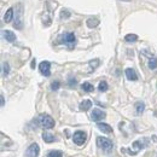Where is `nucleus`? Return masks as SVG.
I'll list each match as a JSON object with an SVG mask.
<instances>
[{"label":"nucleus","instance_id":"nucleus-1","mask_svg":"<svg viewBox=\"0 0 157 157\" xmlns=\"http://www.w3.org/2000/svg\"><path fill=\"white\" fill-rule=\"evenodd\" d=\"M39 123L40 126L45 129H51L55 127V120L47 114H41L39 116Z\"/></svg>","mask_w":157,"mask_h":157},{"label":"nucleus","instance_id":"nucleus-2","mask_svg":"<svg viewBox=\"0 0 157 157\" xmlns=\"http://www.w3.org/2000/svg\"><path fill=\"white\" fill-rule=\"evenodd\" d=\"M97 145L99 147L105 151V152H110L113 150V141L109 139V138H105V137H98L97 138Z\"/></svg>","mask_w":157,"mask_h":157},{"label":"nucleus","instance_id":"nucleus-3","mask_svg":"<svg viewBox=\"0 0 157 157\" xmlns=\"http://www.w3.org/2000/svg\"><path fill=\"white\" fill-rule=\"evenodd\" d=\"M75 41H76V38H75V34H74V33H65V34H63L62 38H60V42L68 45L70 48L74 47Z\"/></svg>","mask_w":157,"mask_h":157},{"label":"nucleus","instance_id":"nucleus-4","mask_svg":"<svg viewBox=\"0 0 157 157\" xmlns=\"http://www.w3.org/2000/svg\"><path fill=\"white\" fill-rule=\"evenodd\" d=\"M86 139H87V134H86V132H83V131H76V132L74 133V136H73V140H74V143H75L76 145H82V144H85Z\"/></svg>","mask_w":157,"mask_h":157},{"label":"nucleus","instance_id":"nucleus-5","mask_svg":"<svg viewBox=\"0 0 157 157\" xmlns=\"http://www.w3.org/2000/svg\"><path fill=\"white\" fill-rule=\"evenodd\" d=\"M40 154V147L36 143H33L27 150H25V157H38Z\"/></svg>","mask_w":157,"mask_h":157},{"label":"nucleus","instance_id":"nucleus-6","mask_svg":"<svg viewBox=\"0 0 157 157\" xmlns=\"http://www.w3.org/2000/svg\"><path fill=\"white\" fill-rule=\"evenodd\" d=\"M39 70L44 76H50L51 75V64H50V62H47V60L41 62L39 65Z\"/></svg>","mask_w":157,"mask_h":157},{"label":"nucleus","instance_id":"nucleus-7","mask_svg":"<svg viewBox=\"0 0 157 157\" xmlns=\"http://www.w3.org/2000/svg\"><path fill=\"white\" fill-rule=\"evenodd\" d=\"M91 118H92L93 121H96V122H99L100 120L105 118V113L101 111L100 109H93L92 115H91Z\"/></svg>","mask_w":157,"mask_h":157},{"label":"nucleus","instance_id":"nucleus-8","mask_svg":"<svg viewBox=\"0 0 157 157\" xmlns=\"http://www.w3.org/2000/svg\"><path fill=\"white\" fill-rule=\"evenodd\" d=\"M124 74H126V78H128L129 81H137L138 80L137 73H136V70L132 69V68H127L126 71H124Z\"/></svg>","mask_w":157,"mask_h":157},{"label":"nucleus","instance_id":"nucleus-9","mask_svg":"<svg viewBox=\"0 0 157 157\" xmlns=\"http://www.w3.org/2000/svg\"><path fill=\"white\" fill-rule=\"evenodd\" d=\"M97 127H98L99 131L103 132V133H106V134L113 133V128H111V126H109L108 123H98Z\"/></svg>","mask_w":157,"mask_h":157},{"label":"nucleus","instance_id":"nucleus-10","mask_svg":"<svg viewBox=\"0 0 157 157\" xmlns=\"http://www.w3.org/2000/svg\"><path fill=\"white\" fill-rule=\"evenodd\" d=\"M147 140H149V139H146V138H144V139H141V140H136V141L133 143V147H136L137 151L144 149V147L147 145V143H145V141H147Z\"/></svg>","mask_w":157,"mask_h":157},{"label":"nucleus","instance_id":"nucleus-11","mask_svg":"<svg viewBox=\"0 0 157 157\" xmlns=\"http://www.w3.org/2000/svg\"><path fill=\"white\" fill-rule=\"evenodd\" d=\"M91 106H92V101L90 99H85V100H82L80 103V106L78 108H80L81 111H87V110L91 109Z\"/></svg>","mask_w":157,"mask_h":157},{"label":"nucleus","instance_id":"nucleus-12","mask_svg":"<svg viewBox=\"0 0 157 157\" xmlns=\"http://www.w3.org/2000/svg\"><path fill=\"white\" fill-rule=\"evenodd\" d=\"M2 35H4V38L6 41H9V42H13L15 40H16V35H15V33H12L11 30H4L2 32Z\"/></svg>","mask_w":157,"mask_h":157},{"label":"nucleus","instance_id":"nucleus-13","mask_svg":"<svg viewBox=\"0 0 157 157\" xmlns=\"http://www.w3.org/2000/svg\"><path fill=\"white\" fill-rule=\"evenodd\" d=\"M42 139L45 140V143H48V144L56 141V137H55L53 134L48 133V132H44V133H42Z\"/></svg>","mask_w":157,"mask_h":157},{"label":"nucleus","instance_id":"nucleus-14","mask_svg":"<svg viewBox=\"0 0 157 157\" xmlns=\"http://www.w3.org/2000/svg\"><path fill=\"white\" fill-rule=\"evenodd\" d=\"M12 17H13V9H9V10L6 11L5 16H4V21H5L6 23H9V22L12 21Z\"/></svg>","mask_w":157,"mask_h":157},{"label":"nucleus","instance_id":"nucleus-15","mask_svg":"<svg viewBox=\"0 0 157 157\" xmlns=\"http://www.w3.org/2000/svg\"><path fill=\"white\" fill-rule=\"evenodd\" d=\"M81 87H82V90H83L85 92H88V93L94 91V87H93V85H91L90 82H83Z\"/></svg>","mask_w":157,"mask_h":157},{"label":"nucleus","instance_id":"nucleus-16","mask_svg":"<svg viewBox=\"0 0 157 157\" xmlns=\"http://www.w3.org/2000/svg\"><path fill=\"white\" fill-rule=\"evenodd\" d=\"M98 24H99V20H97V18H90V20L87 21V27L88 28H94Z\"/></svg>","mask_w":157,"mask_h":157},{"label":"nucleus","instance_id":"nucleus-17","mask_svg":"<svg viewBox=\"0 0 157 157\" xmlns=\"http://www.w3.org/2000/svg\"><path fill=\"white\" fill-rule=\"evenodd\" d=\"M47 156L48 157H62L63 156V152H62L60 150H51V151H48Z\"/></svg>","mask_w":157,"mask_h":157},{"label":"nucleus","instance_id":"nucleus-18","mask_svg":"<svg viewBox=\"0 0 157 157\" xmlns=\"http://www.w3.org/2000/svg\"><path fill=\"white\" fill-rule=\"evenodd\" d=\"M108 88H109V86H108V82H106V81H100V82H99L98 90L100 92H106Z\"/></svg>","mask_w":157,"mask_h":157},{"label":"nucleus","instance_id":"nucleus-19","mask_svg":"<svg viewBox=\"0 0 157 157\" xmlns=\"http://www.w3.org/2000/svg\"><path fill=\"white\" fill-rule=\"evenodd\" d=\"M124 40L127 42H136L138 40V35H136V34H127L124 36Z\"/></svg>","mask_w":157,"mask_h":157},{"label":"nucleus","instance_id":"nucleus-20","mask_svg":"<svg viewBox=\"0 0 157 157\" xmlns=\"http://www.w3.org/2000/svg\"><path fill=\"white\" fill-rule=\"evenodd\" d=\"M144 109H145V105H144V103H141V101H138L137 104H136V110H137V114H141V113L144 111Z\"/></svg>","mask_w":157,"mask_h":157},{"label":"nucleus","instance_id":"nucleus-21","mask_svg":"<svg viewBox=\"0 0 157 157\" xmlns=\"http://www.w3.org/2000/svg\"><path fill=\"white\" fill-rule=\"evenodd\" d=\"M9 73H10V65H9V63L4 62V63H2V75L6 76Z\"/></svg>","mask_w":157,"mask_h":157},{"label":"nucleus","instance_id":"nucleus-22","mask_svg":"<svg viewBox=\"0 0 157 157\" xmlns=\"http://www.w3.org/2000/svg\"><path fill=\"white\" fill-rule=\"evenodd\" d=\"M149 68H150V69H156L157 68V59L156 58H152L149 60Z\"/></svg>","mask_w":157,"mask_h":157},{"label":"nucleus","instance_id":"nucleus-23","mask_svg":"<svg viewBox=\"0 0 157 157\" xmlns=\"http://www.w3.org/2000/svg\"><path fill=\"white\" fill-rule=\"evenodd\" d=\"M59 87H60L59 81H53V82L51 83V90H52V91H57V90H59Z\"/></svg>","mask_w":157,"mask_h":157},{"label":"nucleus","instance_id":"nucleus-24","mask_svg":"<svg viewBox=\"0 0 157 157\" xmlns=\"http://www.w3.org/2000/svg\"><path fill=\"white\" fill-rule=\"evenodd\" d=\"M90 65H91V68H92V69H96V68H97V67L99 65V59L91 60V62H90Z\"/></svg>","mask_w":157,"mask_h":157},{"label":"nucleus","instance_id":"nucleus-25","mask_svg":"<svg viewBox=\"0 0 157 157\" xmlns=\"http://www.w3.org/2000/svg\"><path fill=\"white\" fill-rule=\"evenodd\" d=\"M60 17H62V18H68V17H70V13H69V11H67V10H63V11H62V15H60Z\"/></svg>","mask_w":157,"mask_h":157},{"label":"nucleus","instance_id":"nucleus-26","mask_svg":"<svg viewBox=\"0 0 157 157\" xmlns=\"http://www.w3.org/2000/svg\"><path fill=\"white\" fill-rule=\"evenodd\" d=\"M68 83H69V86H70V87L75 86V85H76V78H69V82H68Z\"/></svg>","mask_w":157,"mask_h":157},{"label":"nucleus","instance_id":"nucleus-27","mask_svg":"<svg viewBox=\"0 0 157 157\" xmlns=\"http://www.w3.org/2000/svg\"><path fill=\"white\" fill-rule=\"evenodd\" d=\"M0 99H1V106H4V105H5V98H4V96H2V94L0 96Z\"/></svg>","mask_w":157,"mask_h":157},{"label":"nucleus","instance_id":"nucleus-28","mask_svg":"<svg viewBox=\"0 0 157 157\" xmlns=\"http://www.w3.org/2000/svg\"><path fill=\"white\" fill-rule=\"evenodd\" d=\"M35 67V60H33V63H32V68H34Z\"/></svg>","mask_w":157,"mask_h":157},{"label":"nucleus","instance_id":"nucleus-29","mask_svg":"<svg viewBox=\"0 0 157 157\" xmlns=\"http://www.w3.org/2000/svg\"><path fill=\"white\" fill-rule=\"evenodd\" d=\"M122 1H131V0H122Z\"/></svg>","mask_w":157,"mask_h":157}]
</instances>
